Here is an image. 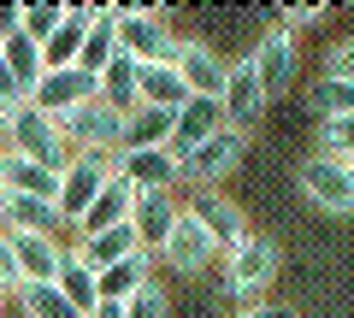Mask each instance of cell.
Returning a JSON list of instances; mask_svg holds the SVG:
<instances>
[{
    "instance_id": "cell-1",
    "label": "cell",
    "mask_w": 354,
    "mask_h": 318,
    "mask_svg": "<svg viewBox=\"0 0 354 318\" xmlns=\"http://www.w3.org/2000/svg\"><path fill=\"white\" fill-rule=\"evenodd\" d=\"M113 41L130 65H177V48H183L171 18L142 12V6H113Z\"/></svg>"
},
{
    "instance_id": "cell-2",
    "label": "cell",
    "mask_w": 354,
    "mask_h": 318,
    "mask_svg": "<svg viewBox=\"0 0 354 318\" xmlns=\"http://www.w3.org/2000/svg\"><path fill=\"white\" fill-rule=\"evenodd\" d=\"M0 148L12 153V159H30V166H48V171H59L65 159H71V148H65V130H59V118L36 112L30 101L18 106V112H6Z\"/></svg>"
},
{
    "instance_id": "cell-3",
    "label": "cell",
    "mask_w": 354,
    "mask_h": 318,
    "mask_svg": "<svg viewBox=\"0 0 354 318\" xmlns=\"http://www.w3.org/2000/svg\"><path fill=\"white\" fill-rule=\"evenodd\" d=\"M59 130H65V148L71 153H106V159H113V153L124 148V106L88 95L83 106H71V112L59 118Z\"/></svg>"
},
{
    "instance_id": "cell-4",
    "label": "cell",
    "mask_w": 354,
    "mask_h": 318,
    "mask_svg": "<svg viewBox=\"0 0 354 318\" xmlns=\"http://www.w3.org/2000/svg\"><path fill=\"white\" fill-rule=\"evenodd\" d=\"M242 159H248V136L225 124V130H213L201 148H189L183 159H177V183H189L195 195H201V189H218Z\"/></svg>"
},
{
    "instance_id": "cell-5",
    "label": "cell",
    "mask_w": 354,
    "mask_h": 318,
    "mask_svg": "<svg viewBox=\"0 0 354 318\" xmlns=\"http://www.w3.org/2000/svg\"><path fill=\"white\" fill-rule=\"evenodd\" d=\"M272 277H278V242L248 236L236 254H225V277H218V289H225V301L254 306L266 289H272Z\"/></svg>"
},
{
    "instance_id": "cell-6",
    "label": "cell",
    "mask_w": 354,
    "mask_h": 318,
    "mask_svg": "<svg viewBox=\"0 0 354 318\" xmlns=\"http://www.w3.org/2000/svg\"><path fill=\"white\" fill-rule=\"evenodd\" d=\"M113 183V159L106 153H71L59 166V195H53V206H59V224L71 230L77 218L95 206V195Z\"/></svg>"
},
{
    "instance_id": "cell-7",
    "label": "cell",
    "mask_w": 354,
    "mask_h": 318,
    "mask_svg": "<svg viewBox=\"0 0 354 318\" xmlns=\"http://www.w3.org/2000/svg\"><path fill=\"white\" fill-rule=\"evenodd\" d=\"M295 183H301V195L319 206V212L342 218L354 206V166L348 159H325V153H313L301 171H295Z\"/></svg>"
},
{
    "instance_id": "cell-8",
    "label": "cell",
    "mask_w": 354,
    "mask_h": 318,
    "mask_svg": "<svg viewBox=\"0 0 354 318\" xmlns=\"http://www.w3.org/2000/svg\"><path fill=\"white\" fill-rule=\"evenodd\" d=\"M248 71H254V83H260V95H266V101H272V95H283V89L295 83V36L272 24L260 41H254Z\"/></svg>"
},
{
    "instance_id": "cell-9",
    "label": "cell",
    "mask_w": 354,
    "mask_h": 318,
    "mask_svg": "<svg viewBox=\"0 0 354 318\" xmlns=\"http://www.w3.org/2000/svg\"><path fill=\"white\" fill-rule=\"evenodd\" d=\"M160 259L171 271H183V277H195V271H207L218 259V248H213V236H207L201 230V218L189 212V206H183V212H177V224H171V236H165L160 242Z\"/></svg>"
},
{
    "instance_id": "cell-10",
    "label": "cell",
    "mask_w": 354,
    "mask_h": 318,
    "mask_svg": "<svg viewBox=\"0 0 354 318\" xmlns=\"http://www.w3.org/2000/svg\"><path fill=\"white\" fill-rule=\"evenodd\" d=\"M177 77H183V89L201 95V101H218L230 83V59L213 48V41H189L183 36V48H177Z\"/></svg>"
},
{
    "instance_id": "cell-11",
    "label": "cell",
    "mask_w": 354,
    "mask_h": 318,
    "mask_svg": "<svg viewBox=\"0 0 354 318\" xmlns=\"http://www.w3.org/2000/svg\"><path fill=\"white\" fill-rule=\"evenodd\" d=\"M189 212L201 218V230L213 236V248H218V254H236V248L254 236V230H248V218H242V206H236V201H225L218 189H201V195L189 201Z\"/></svg>"
},
{
    "instance_id": "cell-12",
    "label": "cell",
    "mask_w": 354,
    "mask_h": 318,
    "mask_svg": "<svg viewBox=\"0 0 354 318\" xmlns=\"http://www.w3.org/2000/svg\"><path fill=\"white\" fill-rule=\"evenodd\" d=\"M113 171H118L136 195H148V189H177V153H171V148H118V153H113Z\"/></svg>"
},
{
    "instance_id": "cell-13",
    "label": "cell",
    "mask_w": 354,
    "mask_h": 318,
    "mask_svg": "<svg viewBox=\"0 0 354 318\" xmlns=\"http://www.w3.org/2000/svg\"><path fill=\"white\" fill-rule=\"evenodd\" d=\"M88 95H101V89H95V77L77 71V65H59V71H41L30 106H36V112H48V118H65L71 106H83Z\"/></svg>"
},
{
    "instance_id": "cell-14",
    "label": "cell",
    "mask_w": 354,
    "mask_h": 318,
    "mask_svg": "<svg viewBox=\"0 0 354 318\" xmlns=\"http://www.w3.org/2000/svg\"><path fill=\"white\" fill-rule=\"evenodd\" d=\"M0 236H6V248H12L24 283H53L59 277V266H65V242L59 236H24V230H0Z\"/></svg>"
},
{
    "instance_id": "cell-15",
    "label": "cell",
    "mask_w": 354,
    "mask_h": 318,
    "mask_svg": "<svg viewBox=\"0 0 354 318\" xmlns=\"http://www.w3.org/2000/svg\"><path fill=\"white\" fill-rule=\"evenodd\" d=\"M177 212H183V206H177L171 189H148V195H136V201H130V218H124V224L136 230V242L148 248V254H160V242L171 236Z\"/></svg>"
},
{
    "instance_id": "cell-16",
    "label": "cell",
    "mask_w": 354,
    "mask_h": 318,
    "mask_svg": "<svg viewBox=\"0 0 354 318\" xmlns=\"http://www.w3.org/2000/svg\"><path fill=\"white\" fill-rule=\"evenodd\" d=\"M266 106H272V101L260 95V83H254L248 59H236V65H230V83H225V95H218V112H225V124L248 136V130L266 118Z\"/></svg>"
},
{
    "instance_id": "cell-17",
    "label": "cell",
    "mask_w": 354,
    "mask_h": 318,
    "mask_svg": "<svg viewBox=\"0 0 354 318\" xmlns=\"http://www.w3.org/2000/svg\"><path fill=\"white\" fill-rule=\"evenodd\" d=\"M213 130H225V112H218V101H201V95H189V101H183V106L171 112V141H165V148H171L177 159H183V153H189V148H201V141L213 136Z\"/></svg>"
},
{
    "instance_id": "cell-18",
    "label": "cell",
    "mask_w": 354,
    "mask_h": 318,
    "mask_svg": "<svg viewBox=\"0 0 354 318\" xmlns=\"http://www.w3.org/2000/svg\"><path fill=\"white\" fill-rule=\"evenodd\" d=\"M0 230H24V236H59V206L30 201V195H0Z\"/></svg>"
},
{
    "instance_id": "cell-19",
    "label": "cell",
    "mask_w": 354,
    "mask_h": 318,
    "mask_svg": "<svg viewBox=\"0 0 354 318\" xmlns=\"http://www.w3.org/2000/svg\"><path fill=\"white\" fill-rule=\"evenodd\" d=\"M136 230H130V224H113V230H95V236H77V248H71V254L77 259H83V266L88 271H95V277H101V271L106 266H118V259H124V254H136Z\"/></svg>"
},
{
    "instance_id": "cell-20",
    "label": "cell",
    "mask_w": 354,
    "mask_h": 318,
    "mask_svg": "<svg viewBox=\"0 0 354 318\" xmlns=\"http://www.w3.org/2000/svg\"><path fill=\"white\" fill-rule=\"evenodd\" d=\"M189 101L177 65H136V106H160V112H177Z\"/></svg>"
},
{
    "instance_id": "cell-21",
    "label": "cell",
    "mask_w": 354,
    "mask_h": 318,
    "mask_svg": "<svg viewBox=\"0 0 354 318\" xmlns=\"http://www.w3.org/2000/svg\"><path fill=\"white\" fill-rule=\"evenodd\" d=\"M130 201H136V189H130V183L113 171V183H106V189L95 195V206H88V212L77 218L71 230H77V236H95V230H113V224H124V218H130Z\"/></svg>"
},
{
    "instance_id": "cell-22",
    "label": "cell",
    "mask_w": 354,
    "mask_h": 318,
    "mask_svg": "<svg viewBox=\"0 0 354 318\" xmlns=\"http://www.w3.org/2000/svg\"><path fill=\"white\" fill-rule=\"evenodd\" d=\"M142 283H153V254L148 248H136V254H124L118 266H106L101 277H95V289H101V301H130Z\"/></svg>"
},
{
    "instance_id": "cell-23",
    "label": "cell",
    "mask_w": 354,
    "mask_h": 318,
    "mask_svg": "<svg viewBox=\"0 0 354 318\" xmlns=\"http://www.w3.org/2000/svg\"><path fill=\"white\" fill-rule=\"evenodd\" d=\"M88 18H95V6H65L59 30L41 41V65H48V71H59V65L77 59V48H83V36H88Z\"/></svg>"
},
{
    "instance_id": "cell-24",
    "label": "cell",
    "mask_w": 354,
    "mask_h": 318,
    "mask_svg": "<svg viewBox=\"0 0 354 318\" xmlns=\"http://www.w3.org/2000/svg\"><path fill=\"white\" fill-rule=\"evenodd\" d=\"M118 59V41H113V6H95V18H88V36H83V48H77V71H88V77H101L106 65Z\"/></svg>"
},
{
    "instance_id": "cell-25",
    "label": "cell",
    "mask_w": 354,
    "mask_h": 318,
    "mask_svg": "<svg viewBox=\"0 0 354 318\" xmlns=\"http://www.w3.org/2000/svg\"><path fill=\"white\" fill-rule=\"evenodd\" d=\"M53 289L71 301L77 318H88V312H95V301H101V289H95V271H88L83 259L71 254V248H65V266H59V277H53Z\"/></svg>"
},
{
    "instance_id": "cell-26",
    "label": "cell",
    "mask_w": 354,
    "mask_h": 318,
    "mask_svg": "<svg viewBox=\"0 0 354 318\" xmlns=\"http://www.w3.org/2000/svg\"><path fill=\"white\" fill-rule=\"evenodd\" d=\"M0 65L12 71V83H18V89H24V101H30V95H36L41 71H48V65H41V48H36V41H30V36H12V41H0Z\"/></svg>"
},
{
    "instance_id": "cell-27",
    "label": "cell",
    "mask_w": 354,
    "mask_h": 318,
    "mask_svg": "<svg viewBox=\"0 0 354 318\" xmlns=\"http://www.w3.org/2000/svg\"><path fill=\"white\" fill-rule=\"evenodd\" d=\"M165 141H171V112H160V106L124 112V148H165Z\"/></svg>"
},
{
    "instance_id": "cell-28",
    "label": "cell",
    "mask_w": 354,
    "mask_h": 318,
    "mask_svg": "<svg viewBox=\"0 0 354 318\" xmlns=\"http://www.w3.org/2000/svg\"><path fill=\"white\" fill-rule=\"evenodd\" d=\"M12 295H18V312H24V318H77L71 301H65L53 283H18Z\"/></svg>"
},
{
    "instance_id": "cell-29",
    "label": "cell",
    "mask_w": 354,
    "mask_h": 318,
    "mask_svg": "<svg viewBox=\"0 0 354 318\" xmlns=\"http://www.w3.org/2000/svg\"><path fill=\"white\" fill-rule=\"evenodd\" d=\"M307 106H313L319 118H348V106H354V83H330V77H319L313 89H307Z\"/></svg>"
},
{
    "instance_id": "cell-30",
    "label": "cell",
    "mask_w": 354,
    "mask_h": 318,
    "mask_svg": "<svg viewBox=\"0 0 354 318\" xmlns=\"http://www.w3.org/2000/svg\"><path fill=\"white\" fill-rule=\"evenodd\" d=\"M59 18H65V6H18V36H30L41 48V41L59 30Z\"/></svg>"
},
{
    "instance_id": "cell-31",
    "label": "cell",
    "mask_w": 354,
    "mask_h": 318,
    "mask_svg": "<svg viewBox=\"0 0 354 318\" xmlns=\"http://www.w3.org/2000/svg\"><path fill=\"white\" fill-rule=\"evenodd\" d=\"M124 306V318H171V295L160 289V283H142L130 301H118Z\"/></svg>"
},
{
    "instance_id": "cell-32",
    "label": "cell",
    "mask_w": 354,
    "mask_h": 318,
    "mask_svg": "<svg viewBox=\"0 0 354 318\" xmlns=\"http://www.w3.org/2000/svg\"><path fill=\"white\" fill-rule=\"evenodd\" d=\"M348 141H354V118H319V153L325 159H348Z\"/></svg>"
},
{
    "instance_id": "cell-33",
    "label": "cell",
    "mask_w": 354,
    "mask_h": 318,
    "mask_svg": "<svg viewBox=\"0 0 354 318\" xmlns=\"http://www.w3.org/2000/svg\"><path fill=\"white\" fill-rule=\"evenodd\" d=\"M319 18H325L319 0H313V6H278V30H290V36H295L301 24H319Z\"/></svg>"
},
{
    "instance_id": "cell-34",
    "label": "cell",
    "mask_w": 354,
    "mask_h": 318,
    "mask_svg": "<svg viewBox=\"0 0 354 318\" xmlns=\"http://www.w3.org/2000/svg\"><path fill=\"white\" fill-rule=\"evenodd\" d=\"M348 71H354V48L337 41V48L325 53V77H330V83H348Z\"/></svg>"
},
{
    "instance_id": "cell-35",
    "label": "cell",
    "mask_w": 354,
    "mask_h": 318,
    "mask_svg": "<svg viewBox=\"0 0 354 318\" xmlns=\"http://www.w3.org/2000/svg\"><path fill=\"white\" fill-rule=\"evenodd\" d=\"M18 283H24L18 277V259H12V248H6V236H0V295H12Z\"/></svg>"
},
{
    "instance_id": "cell-36",
    "label": "cell",
    "mask_w": 354,
    "mask_h": 318,
    "mask_svg": "<svg viewBox=\"0 0 354 318\" xmlns=\"http://www.w3.org/2000/svg\"><path fill=\"white\" fill-rule=\"evenodd\" d=\"M236 318H295V312L278 301H254V306H236Z\"/></svg>"
},
{
    "instance_id": "cell-37",
    "label": "cell",
    "mask_w": 354,
    "mask_h": 318,
    "mask_svg": "<svg viewBox=\"0 0 354 318\" xmlns=\"http://www.w3.org/2000/svg\"><path fill=\"white\" fill-rule=\"evenodd\" d=\"M18 36V6H0V41Z\"/></svg>"
},
{
    "instance_id": "cell-38",
    "label": "cell",
    "mask_w": 354,
    "mask_h": 318,
    "mask_svg": "<svg viewBox=\"0 0 354 318\" xmlns=\"http://www.w3.org/2000/svg\"><path fill=\"white\" fill-rule=\"evenodd\" d=\"M88 318H124V306H118V301H95V312H88Z\"/></svg>"
},
{
    "instance_id": "cell-39",
    "label": "cell",
    "mask_w": 354,
    "mask_h": 318,
    "mask_svg": "<svg viewBox=\"0 0 354 318\" xmlns=\"http://www.w3.org/2000/svg\"><path fill=\"white\" fill-rule=\"evenodd\" d=\"M0 130H6V112H0Z\"/></svg>"
},
{
    "instance_id": "cell-40",
    "label": "cell",
    "mask_w": 354,
    "mask_h": 318,
    "mask_svg": "<svg viewBox=\"0 0 354 318\" xmlns=\"http://www.w3.org/2000/svg\"><path fill=\"white\" fill-rule=\"evenodd\" d=\"M0 306H6V295H0Z\"/></svg>"
},
{
    "instance_id": "cell-41",
    "label": "cell",
    "mask_w": 354,
    "mask_h": 318,
    "mask_svg": "<svg viewBox=\"0 0 354 318\" xmlns=\"http://www.w3.org/2000/svg\"><path fill=\"white\" fill-rule=\"evenodd\" d=\"M0 153H6V148H0Z\"/></svg>"
}]
</instances>
